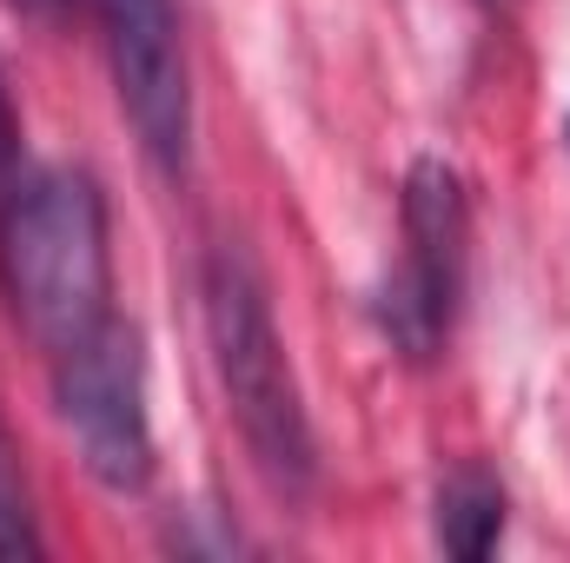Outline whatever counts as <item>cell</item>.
Segmentation results:
<instances>
[{
  "label": "cell",
  "instance_id": "1",
  "mask_svg": "<svg viewBox=\"0 0 570 563\" xmlns=\"http://www.w3.org/2000/svg\"><path fill=\"white\" fill-rule=\"evenodd\" d=\"M0 285L13 318L60 358L114 305L107 199L80 166H40L0 199Z\"/></svg>",
  "mask_w": 570,
  "mask_h": 563
},
{
  "label": "cell",
  "instance_id": "2",
  "mask_svg": "<svg viewBox=\"0 0 570 563\" xmlns=\"http://www.w3.org/2000/svg\"><path fill=\"white\" fill-rule=\"evenodd\" d=\"M199 298H206L213 372L226 385L233 424H239L259 477L279 497H305V484H312V424H305V398H298L285 338L273 325L266 279H259V266H253V253L239 239H219L206 253Z\"/></svg>",
  "mask_w": 570,
  "mask_h": 563
},
{
  "label": "cell",
  "instance_id": "3",
  "mask_svg": "<svg viewBox=\"0 0 570 563\" xmlns=\"http://www.w3.org/2000/svg\"><path fill=\"white\" fill-rule=\"evenodd\" d=\"M53 405L80 444V464L107 491H146L153 418H146V345L127 318H100L53 358Z\"/></svg>",
  "mask_w": 570,
  "mask_h": 563
},
{
  "label": "cell",
  "instance_id": "4",
  "mask_svg": "<svg viewBox=\"0 0 570 563\" xmlns=\"http://www.w3.org/2000/svg\"><path fill=\"white\" fill-rule=\"evenodd\" d=\"M399 219H405V259L379 292V325L405 358H431L464 298V246H471L464 179L444 159H419L405 172Z\"/></svg>",
  "mask_w": 570,
  "mask_h": 563
},
{
  "label": "cell",
  "instance_id": "5",
  "mask_svg": "<svg viewBox=\"0 0 570 563\" xmlns=\"http://www.w3.org/2000/svg\"><path fill=\"white\" fill-rule=\"evenodd\" d=\"M114 93L127 127L140 134V152L179 179L193 159V80H186V40L173 0H94Z\"/></svg>",
  "mask_w": 570,
  "mask_h": 563
},
{
  "label": "cell",
  "instance_id": "6",
  "mask_svg": "<svg viewBox=\"0 0 570 563\" xmlns=\"http://www.w3.org/2000/svg\"><path fill=\"white\" fill-rule=\"evenodd\" d=\"M438 551H451V557L478 563L498 551V537H504V484L484 471V464H458L444 484H438Z\"/></svg>",
  "mask_w": 570,
  "mask_h": 563
},
{
  "label": "cell",
  "instance_id": "7",
  "mask_svg": "<svg viewBox=\"0 0 570 563\" xmlns=\"http://www.w3.org/2000/svg\"><path fill=\"white\" fill-rule=\"evenodd\" d=\"M40 524H33V497H27V471H20V444L0 418V557H40Z\"/></svg>",
  "mask_w": 570,
  "mask_h": 563
},
{
  "label": "cell",
  "instance_id": "8",
  "mask_svg": "<svg viewBox=\"0 0 570 563\" xmlns=\"http://www.w3.org/2000/svg\"><path fill=\"white\" fill-rule=\"evenodd\" d=\"M13 159H20V120H13L7 73H0V199H7V186H13Z\"/></svg>",
  "mask_w": 570,
  "mask_h": 563
},
{
  "label": "cell",
  "instance_id": "9",
  "mask_svg": "<svg viewBox=\"0 0 570 563\" xmlns=\"http://www.w3.org/2000/svg\"><path fill=\"white\" fill-rule=\"evenodd\" d=\"M13 7H20V13H60L67 0H13Z\"/></svg>",
  "mask_w": 570,
  "mask_h": 563
}]
</instances>
